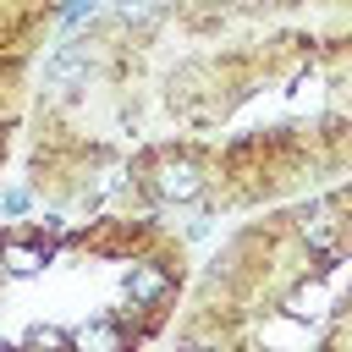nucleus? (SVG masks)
Masks as SVG:
<instances>
[{
  "instance_id": "obj_1",
  "label": "nucleus",
  "mask_w": 352,
  "mask_h": 352,
  "mask_svg": "<svg viewBox=\"0 0 352 352\" xmlns=\"http://www.w3.org/2000/svg\"><path fill=\"white\" fill-rule=\"evenodd\" d=\"M148 187L160 192V198H198V187H204V170L187 160V154H165L160 165H154V176H148Z\"/></svg>"
},
{
  "instance_id": "obj_2",
  "label": "nucleus",
  "mask_w": 352,
  "mask_h": 352,
  "mask_svg": "<svg viewBox=\"0 0 352 352\" xmlns=\"http://www.w3.org/2000/svg\"><path fill=\"white\" fill-rule=\"evenodd\" d=\"M170 292H176V280H170L165 264H132V270H126V297H132V308H160Z\"/></svg>"
},
{
  "instance_id": "obj_3",
  "label": "nucleus",
  "mask_w": 352,
  "mask_h": 352,
  "mask_svg": "<svg viewBox=\"0 0 352 352\" xmlns=\"http://www.w3.org/2000/svg\"><path fill=\"white\" fill-rule=\"evenodd\" d=\"M66 352H126V330L116 319H88L66 336Z\"/></svg>"
},
{
  "instance_id": "obj_4",
  "label": "nucleus",
  "mask_w": 352,
  "mask_h": 352,
  "mask_svg": "<svg viewBox=\"0 0 352 352\" xmlns=\"http://www.w3.org/2000/svg\"><path fill=\"white\" fill-rule=\"evenodd\" d=\"M0 264H6V275L28 280V275H38L50 264V248L33 242V236H11V242H0Z\"/></svg>"
},
{
  "instance_id": "obj_5",
  "label": "nucleus",
  "mask_w": 352,
  "mask_h": 352,
  "mask_svg": "<svg viewBox=\"0 0 352 352\" xmlns=\"http://www.w3.org/2000/svg\"><path fill=\"white\" fill-rule=\"evenodd\" d=\"M341 231H346V220L336 214V204H324V209H314L302 220V236H308L314 253H341Z\"/></svg>"
},
{
  "instance_id": "obj_6",
  "label": "nucleus",
  "mask_w": 352,
  "mask_h": 352,
  "mask_svg": "<svg viewBox=\"0 0 352 352\" xmlns=\"http://www.w3.org/2000/svg\"><path fill=\"white\" fill-rule=\"evenodd\" d=\"M77 77H88V55H82V50H60V55L44 60V82L66 88V82H77Z\"/></svg>"
},
{
  "instance_id": "obj_7",
  "label": "nucleus",
  "mask_w": 352,
  "mask_h": 352,
  "mask_svg": "<svg viewBox=\"0 0 352 352\" xmlns=\"http://www.w3.org/2000/svg\"><path fill=\"white\" fill-rule=\"evenodd\" d=\"M28 352H60L66 346V336L60 330H50V324H38V330H28V341H22Z\"/></svg>"
},
{
  "instance_id": "obj_8",
  "label": "nucleus",
  "mask_w": 352,
  "mask_h": 352,
  "mask_svg": "<svg viewBox=\"0 0 352 352\" xmlns=\"http://www.w3.org/2000/svg\"><path fill=\"white\" fill-rule=\"evenodd\" d=\"M99 11V0H72V6H60V28H77L82 16H94Z\"/></svg>"
},
{
  "instance_id": "obj_9",
  "label": "nucleus",
  "mask_w": 352,
  "mask_h": 352,
  "mask_svg": "<svg viewBox=\"0 0 352 352\" xmlns=\"http://www.w3.org/2000/svg\"><path fill=\"white\" fill-rule=\"evenodd\" d=\"M28 204H33V198H28V187H6V192H0V214H22Z\"/></svg>"
},
{
  "instance_id": "obj_10",
  "label": "nucleus",
  "mask_w": 352,
  "mask_h": 352,
  "mask_svg": "<svg viewBox=\"0 0 352 352\" xmlns=\"http://www.w3.org/2000/svg\"><path fill=\"white\" fill-rule=\"evenodd\" d=\"M154 11H160V0H121V16L126 22H148Z\"/></svg>"
},
{
  "instance_id": "obj_11",
  "label": "nucleus",
  "mask_w": 352,
  "mask_h": 352,
  "mask_svg": "<svg viewBox=\"0 0 352 352\" xmlns=\"http://www.w3.org/2000/svg\"><path fill=\"white\" fill-rule=\"evenodd\" d=\"M182 352H220L214 341H182Z\"/></svg>"
},
{
  "instance_id": "obj_12",
  "label": "nucleus",
  "mask_w": 352,
  "mask_h": 352,
  "mask_svg": "<svg viewBox=\"0 0 352 352\" xmlns=\"http://www.w3.org/2000/svg\"><path fill=\"white\" fill-rule=\"evenodd\" d=\"M0 352H16V346H11V341H6V336H0Z\"/></svg>"
}]
</instances>
